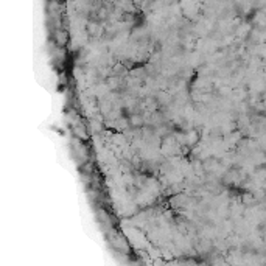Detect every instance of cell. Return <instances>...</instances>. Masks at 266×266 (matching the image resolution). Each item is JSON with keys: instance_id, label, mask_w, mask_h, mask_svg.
I'll use <instances>...</instances> for the list:
<instances>
[{"instance_id": "6da1fadb", "label": "cell", "mask_w": 266, "mask_h": 266, "mask_svg": "<svg viewBox=\"0 0 266 266\" xmlns=\"http://www.w3.org/2000/svg\"><path fill=\"white\" fill-rule=\"evenodd\" d=\"M55 36H56V42L59 44V45H64V44H67V40H69V34L65 33V31H56L55 33Z\"/></svg>"}]
</instances>
